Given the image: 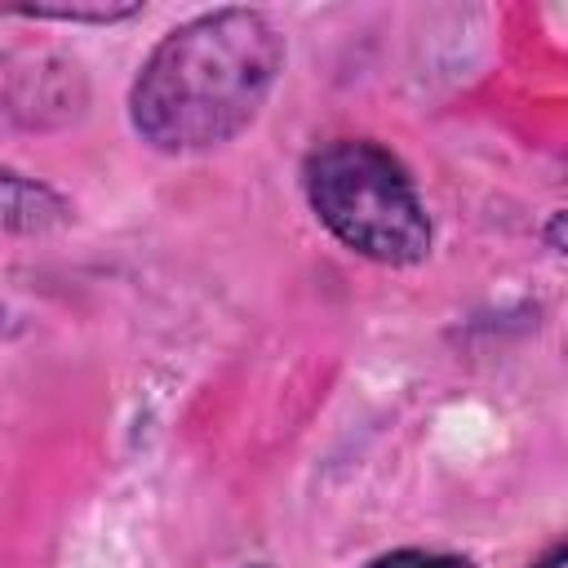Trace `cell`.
<instances>
[{"label":"cell","mask_w":568,"mask_h":568,"mask_svg":"<svg viewBox=\"0 0 568 568\" xmlns=\"http://www.w3.org/2000/svg\"><path fill=\"white\" fill-rule=\"evenodd\" d=\"M284 36L262 9H209L178 22L129 84L133 133L191 155L240 138L284 71Z\"/></svg>","instance_id":"1"},{"label":"cell","mask_w":568,"mask_h":568,"mask_svg":"<svg viewBox=\"0 0 568 568\" xmlns=\"http://www.w3.org/2000/svg\"><path fill=\"white\" fill-rule=\"evenodd\" d=\"M315 222L377 266H417L430 253V213L408 164L373 138H333L302 160Z\"/></svg>","instance_id":"2"},{"label":"cell","mask_w":568,"mask_h":568,"mask_svg":"<svg viewBox=\"0 0 568 568\" xmlns=\"http://www.w3.org/2000/svg\"><path fill=\"white\" fill-rule=\"evenodd\" d=\"M67 217H71V209L53 186L4 169V231L9 235H40V231L62 226Z\"/></svg>","instance_id":"3"},{"label":"cell","mask_w":568,"mask_h":568,"mask_svg":"<svg viewBox=\"0 0 568 568\" xmlns=\"http://www.w3.org/2000/svg\"><path fill=\"white\" fill-rule=\"evenodd\" d=\"M22 18H53V22H124L133 13H142V4H111V0H84V4H22Z\"/></svg>","instance_id":"4"},{"label":"cell","mask_w":568,"mask_h":568,"mask_svg":"<svg viewBox=\"0 0 568 568\" xmlns=\"http://www.w3.org/2000/svg\"><path fill=\"white\" fill-rule=\"evenodd\" d=\"M364 568H479V564H475V559H466V555H444V550L399 546V550H386V555L368 559Z\"/></svg>","instance_id":"5"},{"label":"cell","mask_w":568,"mask_h":568,"mask_svg":"<svg viewBox=\"0 0 568 568\" xmlns=\"http://www.w3.org/2000/svg\"><path fill=\"white\" fill-rule=\"evenodd\" d=\"M541 240H546L555 253H568V209H559V213H550V217H546Z\"/></svg>","instance_id":"6"},{"label":"cell","mask_w":568,"mask_h":568,"mask_svg":"<svg viewBox=\"0 0 568 568\" xmlns=\"http://www.w3.org/2000/svg\"><path fill=\"white\" fill-rule=\"evenodd\" d=\"M532 568H568V541H559V546H550Z\"/></svg>","instance_id":"7"},{"label":"cell","mask_w":568,"mask_h":568,"mask_svg":"<svg viewBox=\"0 0 568 568\" xmlns=\"http://www.w3.org/2000/svg\"><path fill=\"white\" fill-rule=\"evenodd\" d=\"M248 568H271V564H248Z\"/></svg>","instance_id":"8"}]
</instances>
